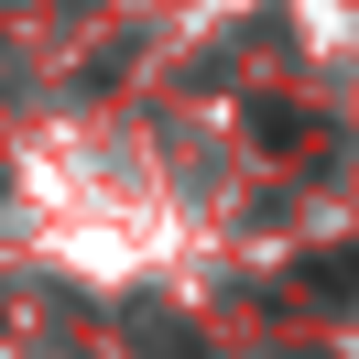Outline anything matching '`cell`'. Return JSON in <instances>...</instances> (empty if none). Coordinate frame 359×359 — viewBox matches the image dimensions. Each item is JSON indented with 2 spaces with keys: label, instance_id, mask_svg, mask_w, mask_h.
<instances>
[{
  "label": "cell",
  "instance_id": "7a4b0ae2",
  "mask_svg": "<svg viewBox=\"0 0 359 359\" xmlns=\"http://www.w3.org/2000/svg\"><path fill=\"white\" fill-rule=\"evenodd\" d=\"M262 142H283L294 163H316V142H327V131H316L305 109H262Z\"/></svg>",
  "mask_w": 359,
  "mask_h": 359
},
{
  "label": "cell",
  "instance_id": "6da1fadb",
  "mask_svg": "<svg viewBox=\"0 0 359 359\" xmlns=\"http://www.w3.org/2000/svg\"><path fill=\"white\" fill-rule=\"evenodd\" d=\"M348 294H359V250H327V262L283 272V305H348Z\"/></svg>",
  "mask_w": 359,
  "mask_h": 359
}]
</instances>
